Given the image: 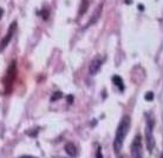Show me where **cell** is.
I'll return each mask as SVG.
<instances>
[{"mask_svg": "<svg viewBox=\"0 0 163 158\" xmlns=\"http://www.w3.org/2000/svg\"><path fill=\"white\" fill-rule=\"evenodd\" d=\"M129 129H130V117L129 116H123L121 122L118 124V128L116 131V136H115V141H114V149L115 152L118 153L121 151L123 147L124 139L128 135Z\"/></svg>", "mask_w": 163, "mask_h": 158, "instance_id": "cell-1", "label": "cell"}, {"mask_svg": "<svg viewBox=\"0 0 163 158\" xmlns=\"http://www.w3.org/2000/svg\"><path fill=\"white\" fill-rule=\"evenodd\" d=\"M154 126H155V120L154 118L150 117L147 120V128H146V144L147 149L149 152H152L155 147V138H154Z\"/></svg>", "mask_w": 163, "mask_h": 158, "instance_id": "cell-2", "label": "cell"}, {"mask_svg": "<svg viewBox=\"0 0 163 158\" xmlns=\"http://www.w3.org/2000/svg\"><path fill=\"white\" fill-rule=\"evenodd\" d=\"M16 77H17V63L13 60L7 70L5 78H4V86H5L7 93H10V91L12 90V85L16 80Z\"/></svg>", "mask_w": 163, "mask_h": 158, "instance_id": "cell-3", "label": "cell"}, {"mask_svg": "<svg viewBox=\"0 0 163 158\" xmlns=\"http://www.w3.org/2000/svg\"><path fill=\"white\" fill-rule=\"evenodd\" d=\"M131 155L134 158H143V151H142V138L140 135H137L131 143Z\"/></svg>", "mask_w": 163, "mask_h": 158, "instance_id": "cell-4", "label": "cell"}, {"mask_svg": "<svg viewBox=\"0 0 163 158\" xmlns=\"http://www.w3.org/2000/svg\"><path fill=\"white\" fill-rule=\"evenodd\" d=\"M17 29V21H13L11 24V26H10V29H8V32H7V34L2 38V40H1V44H0V51H4L5 50V47L10 44V41H11L12 37H13V33H14V31Z\"/></svg>", "mask_w": 163, "mask_h": 158, "instance_id": "cell-5", "label": "cell"}, {"mask_svg": "<svg viewBox=\"0 0 163 158\" xmlns=\"http://www.w3.org/2000/svg\"><path fill=\"white\" fill-rule=\"evenodd\" d=\"M102 64H103V60L99 58V57H96V58L91 61L90 66H89V73H90L91 76L97 74V72H98V71L100 70V67H102Z\"/></svg>", "mask_w": 163, "mask_h": 158, "instance_id": "cell-6", "label": "cell"}, {"mask_svg": "<svg viewBox=\"0 0 163 158\" xmlns=\"http://www.w3.org/2000/svg\"><path fill=\"white\" fill-rule=\"evenodd\" d=\"M102 10H103V5L100 4V5H98V7H97V10L95 11V13H93L92 16V20H90L89 23H87L86 26H90V25H92V24H95L97 20L99 19V17H100V13H102Z\"/></svg>", "mask_w": 163, "mask_h": 158, "instance_id": "cell-7", "label": "cell"}, {"mask_svg": "<svg viewBox=\"0 0 163 158\" xmlns=\"http://www.w3.org/2000/svg\"><path fill=\"white\" fill-rule=\"evenodd\" d=\"M65 151L71 157H76L77 156V149L75 147V144H72V143H68L65 145Z\"/></svg>", "mask_w": 163, "mask_h": 158, "instance_id": "cell-8", "label": "cell"}, {"mask_svg": "<svg viewBox=\"0 0 163 158\" xmlns=\"http://www.w3.org/2000/svg\"><path fill=\"white\" fill-rule=\"evenodd\" d=\"M112 83L116 85L117 88H119L121 91H124V84H123V79L122 77L119 76H114L112 77Z\"/></svg>", "mask_w": 163, "mask_h": 158, "instance_id": "cell-9", "label": "cell"}, {"mask_svg": "<svg viewBox=\"0 0 163 158\" xmlns=\"http://www.w3.org/2000/svg\"><path fill=\"white\" fill-rule=\"evenodd\" d=\"M87 7H89V1H87V0H82L81 10H79V16H83V14L87 11Z\"/></svg>", "mask_w": 163, "mask_h": 158, "instance_id": "cell-10", "label": "cell"}, {"mask_svg": "<svg viewBox=\"0 0 163 158\" xmlns=\"http://www.w3.org/2000/svg\"><path fill=\"white\" fill-rule=\"evenodd\" d=\"M62 97H63V93H62V92H59V91H57V92H54L53 96L51 97V102H57V100L60 99Z\"/></svg>", "mask_w": 163, "mask_h": 158, "instance_id": "cell-11", "label": "cell"}, {"mask_svg": "<svg viewBox=\"0 0 163 158\" xmlns=\"http://www.w3.org/2000/svg\"><path fill=\"white\" fill-rule=\"evenodd\" d=\"M144 98H146V100H148V102H151V100L154 99V93H152V92H148V93L144 96Z\"/></svg>", "mask_w": 163, "mask_h": 158, "instance_id": "cell-12", "label": "cell"}, {"mask_svg": "<svg viewBox=\"0 0 163 158\" xmlns=\"http://www.w3.org/2000/svg\"><path fill=\"white\" fill-rule=\"evenodd\" d=\"M102 147H98V150H97V153H96V158H103V155H102V150H100Z\"/></svg>", "mask_w": 163, "mask_h": 158, "instance_id": "cell-13", "label": "cell"}, {"mask_svg": "<svg viewBox=\"0 0 163 158\" xmlns=\"http://www.w3.org/2000/svg\"><path fill=\"white\" fill-rule=\"evenodd\" d=\"M68 103H69V104H72V103H73V96H68Z\"/></svg>", "mask_w": 163, "mask_h": 158, "instance_id": "cell-14", "label": "cell"}, {"mask_svg": "<svg viewBox=\"0 0 163 158\" xmlns=\"http://www.w3.org/2000/svg\"><path fill=\"white\" fill-rule=\"evenodd\" d=\"M2 14H4V10L0 7V19H1V17H2Z\"/></svg>", "mask_w": 163, "mask_h": 158, "instance_id": "cell-15", "label": "cell"}, {"mask_svg": "<svg viewBox=\"0 0 163 158\" xmlns=\"http://www.w3.org/2000/svg\"><path fill=\"white\" fill-rule=\"evenodd\" d=\"M20 158H37V157H33V156H21Z\"/></svg>", "mask_w": 163, "mask_h": 158, "instance_id": "cell-16", "label": "cell"}, {"mask_svg": "<svg viewBox=\"0 0 163 158\" xmlns=\"http://www.w3.org/2000/svg\"><path fill=\"white\" fill-rule=\"evenodd\" d=\"M133 2V0H125V4H131Z\"/></svg>", "mask_w": 163, "mask_h": 158, "instance_id": "cell-17", "label": "cell"}, {"mask_svg": "<svg viewBox=\"0 0 163 158\" xmlns=\"http://www.w3.org/2000/svg\"><path fill=\"white\" fill-rule=\"evenodd\" d=\"M138 7H140V10H141V11H143V5H140V6H138Z\"/></svg>", "mask_w": 163, "mask_h": 158, "instance_id": "cell-18", "label": "cell"}, {"mask_svg": "<svg viewBox=\"0 0 163 158\" xmlns=\"http://www.w3.org/2000/svg\"><path fill=\"white\" fill-rule=\"evenodd\" d=\"M161 158H163V153H162V156H161Z\"/></svg>", "mask_w": 163, "mask_h": 158, "instance_id": "cell-19", "label": "cell"}]
</instances>
